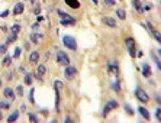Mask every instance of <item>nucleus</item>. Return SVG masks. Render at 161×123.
I'll list each match as a JSON object with an SVG mask.
<instances>
[{"label": "nucleus", "mask_w": 161, "mask_h": 123, "mask_svg": "<svg viewBox=\"0 0 161 123\" xmlns=\"http://www.w3.org/2000/svg\"><path fill=\"white\" fill-rule=\"evenodd\" d=\"M38 60H39V54L36 52V51H35V52H32L31 57H29V61H31V62H36Z\"/></svg>", "instance_id": "nucleus-18"}, {"label": "nucleus", "mask_w": 161, "mask_h": 123, "mask_svg": "<svg viewBox=\"0 0 161 123\" xmlns=\"http://www.w3.org/2000/svg\"><path fill=\"white\" fill-rule=\"evenodd\" d=\"M125 42H126V46L129 49L131 57H135V41H134V38H126Z\"/></svg>", "instance_id": "nucleus-7"}, {"label": "nucleus", "mask_w": 161, "mask_h": 123, "mask_svg": "<svg viewBox=\"0 0 161 123\" xmlns=\"http://www.w3.org/2000/svg\"><path fill=\"white\" fill-rule=\"evenodd\" d=\"M63 42H64V45H65L68 49H71V51H76L77 49V42H76V39H74L73 36L65 35V36L63 38Z\"/></svg>", "instance_id": "nucleus-2"}, {"label": "nucleus", "mask_w": 161, "mask_h": 123, "mask_svg": "<svg viewBox=\"0 0 161 123\" xmlns=\"http://www.w3.org/2000/svg\"><path fill=\"white\" fill-rule=\"evenodd\" d=\"M9 64H10V57H6L3 60V65H9Z\"/></svg>", "instance_id": "nucleus-29"}, {"label": "nucleus", "mask_w": 161, "mask_h": 123, "mask_svg": "<svg viewBox=\"0 0 161 123\" xmlns=\"http://www.w3.org/2000/svg\"><path fill=\"white\" fill-rule=\"evenodd\" d=\"M19 29H20V26H19V25H15V26L12 28V35H18Z\"/></svg>", "instance_id": "nucleus-22"}, {"label": "nucleus", "mask_w": 161, "mask_h": 123, "mask_svg": "<svg viewBox=\"0 0 161 123\" xmlns=\"http://www.w3.org/2000/svg\"><path fill=\"white\" fill-rule=\"evenodd\" d=\"M54 87H55V90H57V89H61V87H63V83L57 80V81L54 83Z\"/></svg>", "instance_id": "nucleus-25"}, {"label": "nucleus", "mask_w": 161, "mask_h": 123, "mask_svg": "<svg viewBox=\"0 0 161 123\" xmlns=\"http://www.w3.org/2000/svg\"><path fill=\"white\" fill-rule=\"evenodd\" d=\"M64 75H65V78L73 80L74 77L77 75V69H76V67H73V65H67L65 71H64Z\"/></svg>", "instance_id": "nucleus-5"}, {"label": "nucleus", "mask_w": 161, "mask_h": 123, "mask_svg": "<svg viewBox=\"0 0 161 123\" xmlns=\"http://www.w3.org/2000/svg\"><path fill=\"white\" fill-rule=\"evenodd\" d=\"M142 74L145 77H149V74H151V69H149V65L148 64H142Z\"/></svg>", "instance_id": "nucleus-14"}, {"label": "nucleus", "mask_w": 161, "mask_h": 123, "mask_svg": "<svg viewBox=\"0 0 161 123\" xmlns=\"http://www.w3.org/2000/svg\"><path fill=\"white\" fill-rule=\"evenodd\" d=\"M18 94H23V90H22V85L18 87Z\"/></svg>", "instance_id": "nucleus-34"}, {"label": "nucleus", "mask_w": 161, "mask_h": 123, "mask_svg": "<svg viewBox=\"0 0 161 123\" xmlns=\"http://www.w3.org/2000/svg\"><path fill=\"white\" fill-rule=\"evenodd\" d=\"M0 85H2V80H0Z\"/></svg>", "instance_id": "nucleus-39"}, {"label": "nucleus", "mask_w": 161, "mask_h": 123, "mask_svg": "<svg viewBox=\"0 0 161 123\" xmlns=\"http://www.w3.org/2000/svg\"><path fill=\"white\" fill-rule=\"evenodd\" d=\"M4 51H6V45H3V46H2V48H0V52H2V54H3V52H4Z\"/></svg>", "instance_id": "nucleus-36"}, {"label": "nucleus", "mask_w": 161, "mask_h": 123, "mask_svg": "<svg viewBox=\"0 0 161 123\" xmlns=\"http://www.w3.org/2000/svg\"><path fill=\"white\" fill-rule=\"evenodd\" d=\"M138 112L141 113V116L144 117V119H147V120L149 119V113H148V110H147L145 107H142V106H139V107H138Z\"/></svg>", "instance_id": "nucleus-10"}, {"label": "nucleus", "mask_w": 161, "mask_h": 123, "mask_svg": "<svg viewBox=\"0 0 161 123\" xmlns=\"http://www.w3.org/2000/svg\"><path fill=\"white\" fill-rule=\"evenodd\" d=\"M132 3H134V6H135V10L136 12H142V6H141V3H139L138 0H132Z\"/></svg>", "instance_id": "nucleus-20"}, {"label": "nucleus", "mask_w": 161, "mask_h": 123, "mask_svg": "<svg viewBox=\"0 0 161 123\" xmlns=\"http://www.w3.org/2000/svg\"><path fill=\"white\" fill-rule=\"evenodd\" d=\"M113 90H115V91H119V81H118V80H116V81H115V84H113Z\"/></svg>", "instance_id": "nucleus-28"}, {"label": "nucleus", "mask_w": 161, "mask_h": 123, "mask_svg": "<svg viewBox=\"0 0 161 123\" xmlns=\"http://www.w3.org/2000/svg\"><path fill=\"white\" fill-rule=\"evenodd\" d=\"M45 71H47V67H45L44 64H39V65H38V71H36V78L41 80L42 75L45 74Z\"/></svg>", "instance_id": "nucleus-8"}, {"label": "nucleus", "mask_w": 161, "mask_h": 123, "mask_svg": "<svg viewBox=\"0 0 161 123\" xmlns=\"http://www.w3.org/2000/svg\"><path fill=\"white\" fill-rule=\"evenodd\" d=\"M31 3H35V0H31Z\"/></svg>", "instance_id": "nucleus-38"}, {"label": "nucleus", "mask_w": 161, "mask_h": 123, "mask_svg": "<svg viewBox=\"0 0 161 123\" xmlns=\"http://www.w3.org/2000/svg\"><path fill=\"white\" fill-rule=\"evenodd\" d=\"M2 117H3V113H2V112H0V119H2Z\"/></svg>", "instance_id": "nucleus-37"}, {"label": "nucleus", "mask_w": 161, "mask_h": 123, "mask_svg": "<svg viewBox=\"0 0 161 123\" xmlns=\"http://www.w3.org/2000/svg\"><path fill=\"white\" fill-rule=\"evenodd\" d=\"M57 62L60 64V65H65V67L70 65V58L64 51H58L57 52Z\"/></svg>", "instance_id": "nucleus-3"}, {"label": "nucleus", "mask_w": 161, "mask_h": 123, "mask_svg": "<svg viewBox=\"0 0 161 123\" xmlns=\"http://www.w3.org/2000/svg\"><path fill=\"white\" fill-rule=\"evenodd\" d=\"M18 117H19V112H13V113L10 114L9 117H7V122H10V123H12V122H15V120L18 119Z\"/></svg>", "instance_id": "nucleus-17"}, {"label": "nucleus", "mask_w": 161, "mask_h": 123, "mask_svg": "<svg viewBox=\"0 0 161 123\" xmlns=\"http://www.w3.org/2000/svg\"><path fill=\"white\" fill-rule=\"evenodd\" d=\"M7 15H9V12H7V10H4V12L3 13H2V17H6V16Z\"/></svg>", "instance_id": "nucleus-35"}, {"label": "nucleus", "mask_w": 161, "mask_h": 123, "mask_svg": "<svg viewBox=\"0 0 161 123\" xmlns=\"http://www.w3.org/2000/svg\"><path fill=\"white\" fill-rule=\"evenodd\" d=\"M25 84H32V75H31V74H28V73H26V75H25Z\"/></svg>", "instance_id": "nucleus-21"}, {"label": "nucleus", "mask_w": 161, "mask_h": 123, "mask_svg": "<svg viewBox=\"0 0 161 123\" xmlns=\"http://www.w3.org/2000/svg\"><path fill=\"white\" fill-rule=\"evenodd\" d=\"M4 96L12 101L15 100V93H13V90L10 89V87H6V89H4Z\"/></svg>", "instance_id": "nucleus-9"}, {"label": "nucleus", "mask_w": 161, "mask_h": 123, "mask_svg": "<svg viewBox=\"0 0 161 123\" xmlns=\"http://www.w3.org/2000/svg\"><path fill=\"white\" fill-rule=\"evenodd\" d=\"M151 57L154 58V61H155V62H157V67H158V68H160V67H161V64H160V60H158V58L155 57V55H151Z\"/></svg>", "instance_id": "nucleus-30"}, {"label": "nucleus", "mask_w": 161, "mask_h": 123, "mask_svg": "<svg viewBox=\"0 0 161 123\" xmlns=\"http://www.w3.org/2000/svg\"><path fill=\"white\" fill-rule=\"evenodd\" d=\"M118 106H119V104H118L116 100H109V101H107V104L104 106V109H103V116H106L112 109H116Z\"/></svg>", "instance_id": "nucleus-6"}, {"label": "nucleus", "mask_w": 161, "mask_h": 123, "mask_svg": "<svg viewBox=\"0 0 161 123\" xmlns=\"http://www.w3.org/2000/svg\"><path fill=\"white\" fill-rule=\"evenodd\" d=\"M109 71H113L115 74H118V62H115V61L109 62Z\"/></svg>", "instance_id": "nucleus-16"}, {"label": "nucleus", "mask_w": 161, "mask_h": 123, "mask_svg": "<svg viewBox=\"0 0 161 123\" xmlns=\"http://www.w3.org/2000/svg\"><path fill=\"white\" fill-rule=\"evenodd\" d=\"M42 39V35H38V33H31V41L35 42V44H38L39 41Z\"/></svg>", "instance_id": "nucleus-15"}, {"label": "nucleus", "mask_w": 161, "mask_h": 123, "mask_svg": "<svg viewBox=\"0 0 161 123\" xmlns=\"http://www.w3.org/2000/svg\"><path fill=\"white\" fill-rule=\"evenodd\" d=\"M160 109H157V110H155V117H157V120H160L161 119V116H160Z\"/></svg>", "instance_id": "nucleus-32"}, {"label": "nucleus", "mask_w": 161, "mask_h": 123, "mask_svg": "<svg viewBox=\"0 0 161 123\" xmlns=\"http://www.w3.org/2000/svg\"><path fill=\"white\" fill-rule=\"evenodd\" d=\"M116 15H118V17H119V19H125V17H126V16H125V10L123 9H116Z\"/></svg>", "instance_id": "nucleus-19"}, {"label": "nucleus", "mask_w": 161, "mask_h": 123, "mask_svg": "<svg viewBox=\"0 0 161 123\" xmlns=\"http://www.w3.org/2000/svg\"><path fill=\"white\" fill-rule=\"evenodd\" d=\"M29 120H31V122H35V123H36L39 119H38V117H36V116H35L34 113H29Z\"/></svg>", "instance_id": "nucleus-23"}, {"label": "nucleus", "mask_w": 161, "mask_h": 123, "mask_svg": "<svg viewBox=\"0 0 161 123\" xmlns=\"http://www.w3.org/2000/svg\"><path fill=\"white\" fill-rule=\"evenodd\" d=\"M29 101H31V103H35V100H34V89H32L31 93H29Z\"/></svg>", "instance_id": "nucleus-27"}, {"label": "nucleus", "mask_w": 161, "mask_h": 123, "mask_svg": "<svg viewBox=\"0 0 161 123\" xmlns=\"http://www.w3.org/2000/svg\"><path fill=\"white\" fill-rule=\"evenodd\" d=\"M135 94H136V97H138V100L142 101V103H148V101H149V96L147 94L141 87H138V89L135 90Z\"/></svg>", "instance_id": "nucleus-4"}, {"label": "nucleus", "mask_w": 161, "mask_h": 123, "mask_svg": "<svg viewBox=\"0 0 161 123\" xmlns=\"http://www.w3.org/2000/svg\"><path fill=\"white\" fill-rule=\"evenodd\" d=\"M125 112H126L128 114H132L134 112H132V107L131 106H128V104H125Z\"/></svg>", "instance_id": "nucleus-24"}, {"label": "nucleus", "mask_w": 161, "mask_h": 123, "mask_svg": "<svg viewBox=\"0 0 161 123\" xmlns=\"http://www.w3.org/2000/svg\"><path fill=\"white\" fill-rule=\"evenodd\" d=\"M23 9H25L23 3H18V4L15 6V9H13V13H15V15H20V13L23 12Z\"/></svg>", "instance_id": "nucleus-12"}, {"label": "nucleus", "mask_w": 161, "mask_h": 123, "mask_svg": "<svg viewBox=\"0 0 161 123\" xmlns=\"http://www.w3.org/2000/svg\"><path fill=\"white\" fill-rule=\"evenodd\" d=\"M13 57H15V58H19V57H20V48H16V49H15V54H13Z\"/></svg>", "instance_id": "nucleus-26"}, {"label": "nucleus", "mask_w": 161, "mask_h": 123, "mask_svg": "<svg viewBox=\"0 0 161 123\" xmlns=\"http://www.w3.org/2000/svg\"><path fill=\"white\" fill-rule=\"evenodd\" d=\"M104 2H106L107 4H110V6H113V4H115V0H104Z\"/></svg>", "instance_id": "nucleus-33"}, {"label": "nucleus", "mask_w": 161, "mask_h": 123, "mask_svg": "<svg viewBox=\"0 0 161 123\" xmlns=\"http://www.w3.org/2000/svg\"><path fill=\"white\" fill-rule=\"evenodd\" d=\"M57 13L61 17V23H63V25H74V23H76V19H74L73 16L67 15V13L63 12V10H58Z\"/></svg>", "instance_id": "nucleus-1"}, {"label": "nucleus", "mask_w": 161, "mask_h": 123, "mask_svg": "<svg viewBox=\"0 0 161 123\" xmlns=\"http://www.w3.org/2000/svg\"><path fill=\"white\" fill-rule=\"evenodd\" d=\"M0 106H2L3 109H7V107H9V103H7V101H2V103H0Z\"/></svg>", "instance_id": "nucleus-31"}, {"label": "nucleus", "mask_w": 161, "mask_h": 123, "mask_svg": "<svg viewBox=\"0 0 161 123\" xmlns=\"http://www.w3.org/2000/svg\"><path fill=\"white\" fill-rule=\"evenodd\" d=\"M103 23H106L107 26H112V28L116 26V20L112 19V17H103Z\"/></svg>", "instance_id": "nucleus-13"}, {"label": "nucleus", "mask_w": 161, "mask_h": 123, "mask_svg": "<svg viewBox=\"0 0 161 123\" xmlns=\"http://www.w3.org/2000/svg\"><path fill=\"white\" fill-rule=\"evenodd\" d=\"M65 3L68 4L70 7H73V9H79V7H80L79 0H65Z\"/></svg>", "instance_id": "nucleus-11"}]
</instances>
